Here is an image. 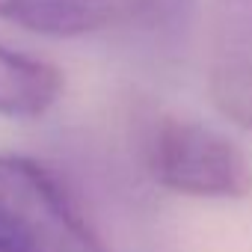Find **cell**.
<instances>
[{
    "mask_svg": "<svg viewBox=\"0 0 252 252\" xmlns=\"http://www.w3.org/2000/svg\"><path fill=\"white\" fill-rule=\"evenodd\" d=\"M0 237L15 252H110L63 181L27 155H0Z\"/></svg>",
    "mask_w": 252,
    "mask_h": 252,
    "instance_id": "1",
    "label": "cell"
},
{
    "mask_svg": "<svg viewBox=\"0 0 252 252\" xmlns=\"http://www.w3.org/2000/svg\"><path fill=\"white\" fill-rule=\"evenodd\" d=\"M149 178L190 199H246L252 163L237 143L196 119L160 116L146 137Z\"/></svg>",
    "mask_w": 252,
    "mask_h": 252,
    "instance_id": "2",
    "label": "cell"
},
{
    "mask_svg": "<svg viewBox=\"0 0 252 252\" xmlns=\"http://www.w3.org/2000/svg\"><path fill=\"white\" fill-rule=\"evenodd\" d=\"M193 0H0V21L36 36L77 39L116 27H166Z\"/></svg>",
    "mask_w": 252,
    "mask_h": 252,
    "instance_id": "3",
    "label": "cell"
},
{
    "mask_svg": "<svg viewBox=\"0 0 252 252\" xmlns=\"http://www.w3.org/2000/svg\"><path fill=\"white\" fill-rule=\"evenodd\" d=\"M63 86V71L54 63L0 42V116L3 119H42L60 101Z\"/></svg>",
    "mask_w": 252,
    "mask_h": 252,
    "instance_id": "4",
    "label": "cell"
},
{
    "mask_svg": "<svg viewBox=\"0 0 252 252\" xmlns=\"http://www.w3.org/2000/svg\"><path fill=\"white\" fill-rule=\"evenodd\" d=\"M208 95L225 119L252 131V57H225L217 63L208 77Z\"/></svg>",
    "mask_w": 252,
    "mask_h": 252,
    "instance_id": "5",
    "label": "cell"
},
{
    "mask_svg": "<svg viewBox=\"0 0 252 252\" xmlns=\"http://www.w3.org/2000/svg\"><path fill=\"white\" fill-rule=\"evenodd\" d=\"M217 36L225 57H252V0H217Z\"/></svg>",
    "mask_w": 252,
    "mask_h": 252,
    "instance_id": "6",
    "label": "cell"
},
{
    "mask_svg": "<svg viewBox=\"0 0 252 252\" xmlns=\"http://www.w3.org/2000/svg\"><path fill=\"white\" fill-rule=\"evenodd\" d=\"M0 252H15V249H12V246H9V243L3 240V237H0Z\"/></svg>",
    "mask_w": 252,
    "mask_h": 252,
    "instance_id": "7",
    "label": "cell"
}]
</instances>
